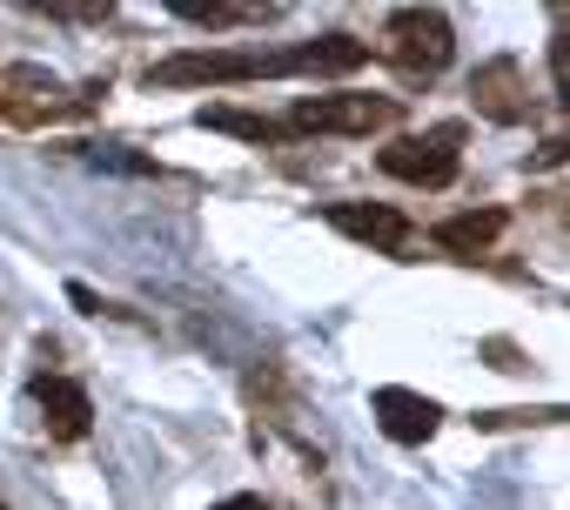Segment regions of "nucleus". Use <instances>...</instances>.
<instances>
[{
    "label": "nucleus",
    "instance_id": "obj_9",
    "mask_svg": "<svg viewBox=\"0 0 570 510\" xmlns=\"http://www.w3.org/2000/svg\"><path fill=\"white\" fill-rule=\"evenodd\" d=\"M497 235H503V208H476V215L436 222V248H450V255H483Z\"/></svg>",
    "mask_w": 570,
    "mask_h": 510
},
{
    "label": "nucleus",
    "instance_id": "obj_4",
    "mask_svg": "<svg viewBox=\"0 0 570 510\" xmlns=\"http://www.w3.org/2000/svg\"><path fill=\"white\" fill-rule=\"evenodd\" d=\"M390 41H396L390 55H396L403 75H443L450 68V48H456L443 8H396L390 14Z\"/></svg>",
    "mask_w": 570,
    "mask_h": 510
},
{
    "label": "nucleus",
    "instance_id": "obj_2",
    "mask_svg": "<svg viewBox=\"0 0 570 510\" xmlns=\"http://www.w3.org/2000/svg\"><path fill=\"white\" fill-rule=\"evenodd\" d=\"M456 168H463V121H436V128L403 135V141L383 148V175L416 182V188H443Z\"/></svg>",
    "mask_w": 570,
    "mask_h": 510
},
{
    "label": "nucleus",
    "instance_id": "obj_8",
    "mask_svg": "<svg viewBox=\"0 0 570 510\" xmlns=\"http://www.w3.org/2000/svg\"><path fill=\"white\" fill-rule=\"evenodd\" d=\"M470 95H476V115H490V121H523V115H530V101H523V68H517V61L476 68Z\"/></svg>",
    "mask_w": 570,
    "mask_h": 510
},
{
    "label": "nucleus",
    "instance_id": "obj_3",
    "mask_svg": "<svg viewBox=\"0 0 570 510\" xmlns=\"http://www.w3.org/2000/svg\"><path fill=\"white\" fill-rule=\"evenodd\" d=\"M235 81H262V55L195 48V55H168V61L148 68V88H235Z\"/></svg>",
    "mask_w": 570,
    "mask_h": 510
},
{
    "label": "nucleus",
    "instance_id": "obj_5",
    "mask_svg": "<svg viewBox=\"0 0 570 510\" xmlns=\"http://www.w3.org/2000/svg\"><path fill=\"white\" fill-rule=\"evenodd\" d=\"M330 228H343L350 242H370V248H383V255H403L410 248V215H396V208H383V202H336L330 208Z\"/></svg>",
    "mask_w": 570,
    "mask_h": 510
},
{
    "label": "nucleus",
    "instance_id": "obj_10",
    "mask_svg": "<svg viewBox=\"0 0 570 510\" xmlns=\"http://www.w3.org/2000/svg\"><path fill=\"white\" fill-rule=\"evenodd\" d=\"M202 128H215V135H242V141H282V121H268V115H248V108H202L195 115Z\"/></svg>",
    "mask_w": 570,
    "mask_h": 510
},
{
    "label": "nucleus",
    "instance_id": "obj_11",
    "mask_svg": "<svg viewBox=\"0 0 570 510\" xmlns=\"http://www.w3.org/2000/svg\"><path fill=\"white\" fill-rule=\"evenodd\" d=\"M68 296H75V303H81V310H88V316H101V310H108V303H101V296H95V290H81V283H75V290H68Z\"/></svg>",
    "mask_w": 570,
    "mask_h": 510
},
{
    "label": "nucleus",
    "instance_id": "obj_6",
    "mask_svg": "<svg viewBox=\"0 0 570 510\" xmlns=\"http://www.w3.org/2000/svg\"><path fill=\"white\" fill-rule=\"evenodd\" d=\"M370 410H376V423H383V437L390 443H430L436 437V423H443V410L430 403V396H416V390H376L370 396Z\"/></svg>",
    "mask_w": 570,
    "mask_h": 510
},
{
    "label": "nucleus",
    "instance_id": "obj_12",
    "mask_svg": "<svg viewBox=\"0 0 570 510\" xmlns=\"http://www.w3.org/2000/svg\"><path fill=\"white\" fill-rule=\"evenodd\" d=\"M215 510H275L268 497H228V503H215Z\"/></svg>",
    "mask_w": 570,
    "mask_h": 510
},
{
    "label": "nucleus",
    "instance_id": "obj_1",
    "mask_svg": "<svg viewBox=\"0 0 570 510\" xmlns=\"http://www.w3.org/2000/svg\"><path fill=\"white\" fill-rule=\"evenodd\" d=\"M390 121H396L390 95H309L282 115V135H370Z\"/></svg>",
    "mask_w": 570,
    "mask_h": 510
},
{
    "label": "nucleus",
    "instance_id": "obj_7",
    "mask_svg": "<svg viewBox=\"0 0 570 510\" xmlns=\"http://www.w3.org/2000/svg\"><path fill=\"white\" fill-rule=\"evenodd\" d=\"M35 390V403H41V416H48V430L55 437H88V416H95V403H88V390L81 383H68V376H35L28 383Z\"/></svg>",
    "mask_w": 570,
    "mask_h": 510
}]
</instances>
